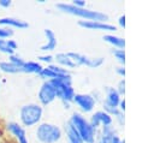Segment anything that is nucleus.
<instances>
[{
	"instance_id": "obj_29",
	"label": "nucleus",
	"mask_w": 154,
	"mask_h": 143,
	"mask_svg": "<svg viewBox=\"0 0 154 143\" xmlns=\"http://www.w3.org/2000/svg\"><path fill=\"white\" fill-rule=\"evenodd\" d=\"M117 23H118V26H119V28H122V29H124V28H125V14H124V13H123V14H120V16L118 17Z\"/></svg>"
},
{
	"instance_id": "obj_16",
	"label": "nucleus",
	"mask_w": 154,
	"mask_h": 143,
	"mask_svg": "<svg viewBox=\"0 0 154 143\" xmlns=\"http://www.w3.org/2000/svg\"><path fill=\"white\" fill-rule=\"evenodd\" d=\"M54 61H55V64L57 65H59V66H61V67H65V68H67V70H70V68H76L77 66H76V64L73 62V60L71 59V56L69 55V53L66 52H59V53H57L55 55H54Z\"/></svg>"
},
{
	"instance_id": "obj_27",
	"label": "nucleus",
	"mask_w": 154,
	"mask_h": 143,
	"mask_svg": "<svg viewBox=\"0 0 154 143\" xmlns=\"http://www.w3.org/2000/svg\"><path fill=\"white\" fill-rule=\"evenodd\" d=\"M114 70H116V73H117L118 76L125 77V66H124V65H118Z\"/></svg>"
},
{
	"instance_id": "obj_6",
	"label": "nucleus",
	"mask_w": 154,
	"mask_h": 143,
	"mask_svg": "<svg viewBox=\"0 0 154 143\" xmlns=\"http://www.w3.org/2000/svg\"><path fill=\"white\" fill-rule=\"evenodd\" d=\"M72 103L78 108L79 113L87 114V113H93L95 107H96V99L93 94L89 93H76L72 100Z\"/></svg>"
},
{
	"instance_id": "obj_4",
	"label": "nucleus",
	"mask_w": 154,
	"mask_h": 143,
	"mask_svg": "<svg viewBox=\"0 0 154 143\" xmlns=\"http://www.w3.org/2000/svg\"><path fill=\"white\" fill-rule=\"evenodd\" d=\"M78 132L81 138L83 139L84 143H95L96 137H97V130H95L91 124L89 123V119L85 118L84 114L79 112H73L69 120H67Z\"/></svg>"
},
{
	"instance_id": "obj_8",
	"label": "nucleus",
	"mask_w": 154,
	"mask_h": 143,
	"mask_svg": "<svg viewBox=\"0 0 154 143\" xmlns=\"http://www.w3.org/2000/svg\"><path fill=\"white\" fill-rule=\"evenodd\" d=\"M76 66H87L89 68H99L100 66L103 65L105 58L102 56H88L83 53L78 52H67Z\"/></svg>"
},
{
	"instance_id": "obj_24",
	"label": "nucleus",
	"mask_w": 154,
	"mask_h": 143,
	"mask_svg": "<svg viewBox=\"0 0 154 143\" xmlns=\"http://www.w3.org/2000/svg\"><path fill=\"white\" fill-rule=\"evenodd\" d=\"M37 61L40 62V64H46V66L47 65H51V64H53V61H54V56L52 55V54H47V53H43V54H41V55H38L37 56Z\"/></svg>"
},
{
	"instance_id": "obj_21",
	"label": "nucleus",
	"mask_w": 154,
	"mask_h": 143,
	"mask_svg": "<svg viewBox=\"0 0 154 143\" xmlns=\"http://www.w3.org/2000/svg\"><path fill=\"white\" fill-rule=\"evenodd\" d=\"M0 53L6 54V55H12V54H14L16 52L10 47L7 40H1V38H0Z\"/></svg>"
},
{
	"instance_id": "obj_19",
	"label": "nucleus",
	"mask_w": 154,
	"mask_h": 143,
	"mask_svg": "<svg viewBox=\"0 0 154 143\" xmlns=\"http://www.w3.org/2000/svg\"><path fill=\"white\" fill-rule=\"evenodd\" d=\"M0 71L7 75H17V73H22V68L13 65L12 62H10L8 60H0Z\"/></svg>"
},
{
	"instance_id": "obj_33",
	"label": "nucleus",
	"mask_w": 154,
	"mask_h": 143,
	"mask_svg": "<svg viewBox=\"0 0 154 143\" xmlns=\"http://www.w3.org/2000/svg\"><path fill=\"white\" fill-rule=\"evenodd\" d=\"M0 88H1V78H0Z\"/></svg>"
},
{
	"instance_id": "obj_28",
	"label": "nucleus",
	"mask_w": 154,
	"mask_h": 143,
	"mask_svg": "<svg viewBox=\"0 0 154 143\" xmlns=\"http://www.w3.org/2000/svg\"><path fill=\"white\" fill-rule=\"evenodd\" d=\"M71 4L76 7H87V1L85 0H72Z\"/></svg>"
},
{
	"instance_id": "obj_32",
	"label": "nucleus",
	"mask_w": 154,
	"mask_h": 143,
	"mask_svg": "<svg viewBox=\"0 0 154 143\" xmlns=\"http://www.w3.org/2000/svg\"><path fill=\"white\" fill-rule=\"evenodd\" d=\"M118 109L122 111V112L125 111V99H124V97H122V100H120V102H119V105H118Z\"/></svg>"
},
{
	"instance_id": "obj_3",
	"label": "nucleus",
	"mask_w": 154,
	"mask_h": 143,
	"mask_svg": "<svg viewBox=\"0 0 154 143\" xmlns=\"http://www.w3.org/2000/svg\"><path fill=\"white\" fill-rule=\"evenodd\" d=\"M34 137L37 143H60L64 132L63 129L51 121H41L34 129Z\"/></svg>"
},
{
	"instance_id": "obj_17",
	"label": "nucleus",
	"mask_w": 154,
	"mask_h": 143,
	"mask_svg": "<svg viewBox=\"0 0 154 143\" xmlns=\"http://www.w3.org/2000/svg\"><path fill=\"white\" fill-rule=\"evenodd\" d=\"M102 40L106 43H108L109 46H112V48L124 49V47H125V38L122 36H118L116 34H105L102 36Z\"/></svg>"
},
{
	"instance_id": "obj_1",
	"label": "nucleus",
	"mask_w": 154,
	"mask_h": 143,
	"mask_svg": "<svg viewBox=\"0 0 154 143\" xmlns=\"http://www.w3.org/2000/svg\"><path fill=\"white\" fill-rule=\"evenodd\" d=\"M19 124L24 129L37 126L43 119V107L38 102H28L19 107L18 111Z\"/></svg>"
},
{
	"instance_id": "obj_23",
	"label": "nucleus",
	"mask_w": 154,
	"mask_h": 143,
	"mask_svg": "<svg viewBox=\"0 0 154 143\" xmlns=\"http://www.w3.org/2000/svg\"><path fill=\"white\" fill-rule=\"evenodd\" d=\"M14 35V30L6 28V26H0V38L1 40H8Z\"/></svg>"
},
{
	"instance_id": "obj_7",
	"label": "nucleus",
	"mask_w": 154,
	"mask_h": 143,
	"mask_svg": "<svg viewBox=\"0 0 154 143\" xmlns=\"http://www.w3.org/2000/svg\"><path fill=\"white\" fill-rule=\"evenodd\" d=\"M122 100V96L117 91L114 87H106L105 97L102 100V111L107 112L113 117V114L118 111V105Z\"/></svg>"
},
{
	"instance_id": "obj_30",
	"label": "nucleus",
	"mask_w": 154,
	"mask_h": 143,
	"mask_svg": "<svg viewBox=\"0 0 154 143\" xmlns=\"http://www.w3.org/2000/svg\"><path fill=\"white\" fill-rule=\"evenodd\" d=\"M12 6V1L11 0H0V7L1 8H8Z\"/></svg>"
},
{
	"instance_id": "obj_5",
	"label": "nucleus",
	"mask_w": 154,
	"mask_h": 143,
	"mask_svg": "<svg viewBox=\"0 0 154 143\" xmlns=\"http://www.w3.org/2000/svg\"><path fill=\"white\" fill-rule=\"evenodd\" d=\"M51 83L53 84L55 93H57V99L64 105V108L69 109L71 108L73 96L76 94L75 88L72 85V76L67 78H60V79H52Z\"/></svg>"
},
{
	"instance_id": "obj_25",
	"label": "nucleus",
	"mask_w": 154,
	"mask_h": 143,
	"mask_svg": "<svg viewBox=\"0 0 154 143\" xmlns=\"http://www.w3.org/2000/svg\"><path fill=\"white\" fill-rule=\"evenodd\" d=\"M113 120H116V123L119 125V126H124L125 124V115H124V112L122 111H117L114 114H113Z\"/></svg>"
},
{
	"instance_id": "obj_22",
	"label": "nucleus",
	"mask_w": 154,
	"mask_h": 143,
	"mask_svg": "<svg viewBox=\"0 0 154 143\" xmlns=\"http://www.w3.org/2000/svg\"><path fill=\"white\" fill-rule=\"evenodd\" d=\"M8 61L10 62H12L13 65H16V66H18V67H20L22 68V66L24 65V62H25V60L20 56V55H18V54H12V55H8Z\"/></svg>"
},
{
	"instance_id": "obj_20",
	"label": "nucleus",
	"mask_w": 154,
	"mask_h": 143,
	"mask_svg": "<svg viewBox=\"0 0 154 143\" xmlns=\"http://www.w3.org/2000/svg\"><path fill=\"white\" fill-rule=\"evenodd\" d=\"M111 54L114 56V59L118 61L119 65H124L125 64V50L124 49L112 48L111 49Z\"/></svg>"
},
{
	"instance_id": "obj_2",
	"label": "nucleus",
	"mask_w": 154,
	"mask_h": 143,
	"mask_svg": "<svg viewBox=\"0 0 154 143\" xmlns=\"http://www.w3.org/2000/svg\"><path fill=\"white\" fill-rule=\"evenodd\" d=\"M55 7L63 12L67 13L71 16L79 17L81 20H97V22H107L108 20V14L101 11L87 8V7H76L71 2H59L55 5Z\"/></svg>"
},
{
	"instance_id": "obj_12",
	"label": "nucleus",
	"mask_w": 154,
	"mask_h": 143,
	"mask_svg": "<svg viewBox=\"0 0 154 143\" xmlns=\"http://www.w3.org/2000/svg\"><path fill=\"white\" fill-rule=\"evenodd\" d=\"M6 131L14 138L17 143H30V139L26 133V129H24L18 121H7Z\"/></svg>"
},
{
	"instance_id": "obj_13",
	"label": "nucleus",
	"mask_w": 154,
	"mask_h": 143,
	"mask_svg": "<svg viewBox=\"0 0 154 143\" xmlns=\"http://www.w3.org/2000/svg\"><path fill=\"white\" fill-rule=\"evenodd\" d=\"M43 35H45V42L40 46V50L49 54L51 52L55 50V48L58 47V38L55 32L49 28L43 29Z\"/></svg>"
},
{
	"instance_id": "obj_15",
	"label": "nucleus",
	"mask_w": 154,
	"mask_h": 143,
	"mask_svg": "<svg viewBox=\"0 0 154 143\" xmlns=\"http://www.w3.org/2000/svg\"><path fill=\"white\" fill-rule=\"evenodd\" d=\"M63 132H64V137L66 138L67 143H84L83 139L81 138V136L78 135V132L76 131V129L69 121H66L64 124Z\"/></svg>"
},
{
	"instance_id": "obj_10",
	"label": "nucleus",
	"mask_w": 154,
	"mask_h": 143,
	"mask_svg": "<svg viewBox=\"0 0 154 143\" xmlns=\"http://www.w3.org/2000/svg\"><path fill=\"white\" fill-rule=\"evenodd\" d=\"M77 24L81 28L88 29V30H96V31H103L106 34H113L117 31V25L111 24L108 22H97V20H78Z\"/></svg>"
},
{
	"instance_id": "obj_26",
	"label": "nucleus",
	"mask_w": 154,
	"mask_h": 143,
	"mask_svg": "<svg viewBox=\"0 0 154 143\" xmlns=\"http://www.w3.org/2000/svg\"><path fill=\"white\" fill-rule=\"evenodd\" d=\"M114 88L117 89V91L119 93L120 96H124V94H125V79L122 78V79L117 83V85H116Z\"/></svg>"
},
{
	"instance_id": "obj_9",
	"label": "nucleus",
	"mask_w": 154,
	"mask_h": 143,
	"mask_svg": "<svg viewBox=\"0 0 154 143\" xmlns=\"http://www.w3.org/2000/svg\"><path fill=\"white\" fill-rule=\"evenodd\" d=\"M37 100L42 107L48 106L57 100V93L51 81H43L41 83L37 90Z\"/></svg>"
},
{
	"instance_id": "obj_18",
	"label": "nucleus",
	"mask_w": 154,
	"mask_h": 143,
	"mask_svg": "<svg viewBox=\"0 0 154 143\" xmlns=\"http://www.w3.org/2000/svg\"><path fill=\"white\" fill-rule=\"evenodd\" d=\"M43 68L42 64L38 61L34 60H25L24 65L22 66V73H28V75H38L41 70Z\"/></svg>"
},
{
	"instance_id": "obj_14",
	"label": "nucleus",
	"mask_w": 154,
	"mask_h": 143,
	"mask_svg": "<svg viewBox=\"0 0 154 143\" xmlns=\"http://www.w3.org/2000/svg\"><path fill=\"white\" fill-rule=\"evenodd\" d=\"M0 26L23 30V29H28L29 28V23L26 20H24V19L16 18V17H1L0 18Z\"/></svg>"
},
{
	"instance_id": "obj_31",
	"label": "nucleus",
	"mask_w": 154,
	"mask_h": 143,
	"mask_svg": "<svg viewBox=\"0 0 154 143\" xmlns=\"http://www.w3.org/2000/svg\"><path fill=\"white\" fill-rule=\"evenodd\" d=\"M112 143H125V139H123L118 133L113 137V139H112Z\"/></svg>"
},
{
	"instance_id": "obj_11",
	"label": "nucleus",
	"mask_w": 154,
	"mask_h": 143,
	"mask_svg": "<svg viewBox=\"0 0 154 143\" xmlns=\"http://www.w3.org/2000/svg\"><path fill=\"white\" fill-rule=\"evenodd\" d=\"M113 121H114L113 120V117L111 114H108L107 112L102 111V109H99V111L93 112L91 115H90V118H89V123L97 131L101 127H103V126H111V125H113Z\"/></svg>"
}]
</instances>
